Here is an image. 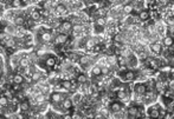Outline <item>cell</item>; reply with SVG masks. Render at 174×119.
<instances>
[{"mask_svg":"<svg viewBox=\"0 0 174 119\" xmlns=\"http://www.w3.org/2000/svg\"><path fill=\"white\" fill-rule=\"evenodd\" d=\"M7 9H23V7H26L25 4H24L23 0H10L9 3L6 4Z\"/></svg>","mask_w":174,"mask_h":119,"instance_id":"8fae6325","label":"cell"},{"mask_svg":"<svg viewBox=\"0 0 174 119\" xmlns=\"http://www.w3.org/2000/svg\"><path fill=\"white\" fill-rule=\"evenodd\" d=\"M156 1H157V4H159V5L166 7V6H168V4L171 3V0H156Z\"/></svg>","mask_w":174,"mask_h":119,"instance_id":"5bb4252c","label":"cell"},{"mask_svg":"<svg viewBox=\"0 0 174 119\" xmlns=\"http://www.w3.org/2000/svg\"><path fill=\"white\" fill-rule=\"evenodd\" d=\"M161 43L166 49H171L172 46H174V37L172 34H165L161 38Z\"/></svg>","mask_w":174,"mask_h":119,"instance_id":"30bf717a","label":"cell"},{"mask_svg":"<svg viewBox=\"0 0 174 119\" xmlns=\"http://www.w3.org/2000/svg\"><path fill=\"white\" fill-rule=\"evenodd\" d=\"M122 110H124L122 101H113L112 104L109 105V111H110V113H112V114L120 112V111H122Z\"/></svg>","mask_w":174,"mask_h":119,"instance_id":"9c48e42d","label":"cell"},{"mask_svg":"<svg viewBox=\"0 0 174 119\" xmlns=\"http://www.w3.org/2000/svg\"><path fill=\"white\" fill-rule=\"evenodd\" d=\"M139 19H140V21H148V20H151V18H152V13H151V11L149 10H142L141 12H139Z\"/></svg>","mask_w":174,"mask_h":119,"instance_id":"7c38bea8","label":"cell"},{"mask_svg":"<svg viewBox=\"0 0 174 119\" xmlns=\"http://www.w3.org/2000/svg\"><path fill=\"white\" fill-rule=\"evenodd\" d=\"M148 90V84L147 82H136L134 83L131 86V91L133 94H136V96H145V93Z\"/></svg>","mask_w":174,"mask_h":119,"instance_id":"3957f363","label":"cell"},{"mask_svg":"<svg viewBox=\"0 0 174 119\" xmlns=\"http://www.w3.org/2000/svg\"><path fill=\"white\" fill-rule=\"evenodd\" d=\"M83 97H84V93H82L81 91H76L71 93V100H72L74 107H80L82 105Z\"/></svg>","mask_w":174,"mask_h":119,"instance_id":"5b68a950","label":"cell"},{"mask_svg":"<svg viewBox=\"0 0 174 119\" xmlns=\"http://www.w3.org/2000/svg\"><path fill=\"white\" fill-rule=\"evenodd\" d=\"M118 78L121 79L122 82L124 83H131L134 80H136L139 73H136L134 68H127V70H123V71H118Z\"/></svg>","mask_w":174,"mask_h":119,"instance_id":"6da1fadb","label":"cell"},{"mask_svg":"<svg viewBox=\"0 0 174 119\" xmlns=\"http://www.w3.org/2000/svg\"><path fill=\"white\" fill-rule=\"evenodd\" d=\"M69 41H70V36L68 33L54 31V37L52 40V44L54 45V47H62L63 45H65Z\"/></svg>","mask_w":174,"mask_h":119,"instance_id":"7a4b0ae2","label":"cell"},{"mask_svg":"<svg viewBox=\"0 0 174 119\" xmlns=\"http://www.w3.org/2000/svg\"><path fill=\"white\" fill-rule=\"evenodd\" d=\"M122 11L126 15H130L133 12H134V5L130 4V3H126L124 5H122Z\"/></svg>","mask_w":174,"mask_h":119,"instance_id":"4fadbf2b","label":"cell"},{"mask_svg":"<svg viewBox=\"0 0 174 119\" xmlns=\"http://www.w3.org/2000/svg\"><path fill=\"white\" fill-rule=\"evenodd\" d=\"M141 111H143V110H141L140 108V106H139V104H134V105H131V106H129L128 108H127V114H128V117H130V118H136V117H141L142 114H141Z\"/></svg>","mask_w":174,"mask_h":119,"instance_id":"8992f818","label":"cell"},{"mask_svg":"<svg viewBox=\"0 0 174 119\" xmlns=\"http://www.w3.org/2000/svg\"><path fill=\"white\" fill-rule=\"evenodd\" d=\"M163 45L161 43V40H156V41H153V43H149L148 44V49L151 51L152 54L154 55H160L163 51Z\"/></svg>","mask_w":174,"mask_h":119,"instance_id":"277c9868","label":"cell"},{"mask_svg":"<svg viewBox=\"0 0 174 119\" xmlns=\"http://www.w3.org/2000/svg\"><path fill=\"white\" fill-rule=\"evenodd\" d=\"M31 108H32V106H31V104H30V101H29L27 98L21 100V101H19V111H20L21 113L25 114V117H26V113H29L30 111H31Z\"/></svg>","mask_w":174,"mask_h":119,"instance_id":"ba28073f","label":"cell"},{"mask_svg":"<svg viewBox=\"0 0 174 119\" xmlns=\"http://www.w3.org/2000/svg\"><path fill=\"white\" fill-rule=\"evenodd\" d=\"M71 30H72V22L69 21L68 19H63L62 22H60V26L58 27V32H63V33H68L70 34L71 33Z\"/></svg>","mask_w":174,"mask_h":119,"instance_id":"52a82bcc","label":"cell"}]
</instances>
